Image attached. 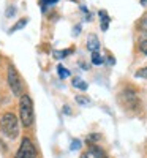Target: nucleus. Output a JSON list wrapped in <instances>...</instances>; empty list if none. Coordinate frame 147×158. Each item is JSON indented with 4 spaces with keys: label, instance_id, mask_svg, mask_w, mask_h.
<instances>
[{
    "label": "nucleus",
    "instance_id": "f257e3e1",
    "mask_svg": "<svg viewBox=\"0 0 147 158\" xmlns=\"http://www.w3.org/2000/svg\"><path fill=\"white\" fill-rule=\"evenodd\" d=\"M0 130L2 133L11 139H15L19 133V122L18 117L13 112H5L2 117H0Z\"/></svg>",
    "mask_w": 147,
    "mask_h": 158
},
{
    "label": "nucleus",
    "instance_id": "f03ea898",
    "mask_svg": "<svg viewBox=\"0 0 147 158\" xmlns=\"http://www.w3.org/2000/svg\"><path fill=\"white\" fill-rule=\"evenodd\" d=\"M19 115H21V122L24 127H32L35 115H33V103L29 95H22L19 101Z\"/></svg>",
    "mask_w": 147,
    "mask_h": 158
},
{
    "label": "nucleus",
    "instance_id": "7ed1b4c3",
    "mask_svg": "<svg viewBox=\"0 0 147 158\" xmlns=\"http://www.w3.org/2000/svg\"><path fill=\"white\" fill-rule=\"evenodd\" d=\"M8 84H10V89L13 92V95L16 97H22V92H24V85H22V81L16 71V68L10 65L8 67Z\"/></svg>",
    "mask_w": 147,
    "mask_h": 158
},
{
    "label": "nucleus",
    "instance_id": "20e7f679",
    "mask_svg": "<svg viewBox=\"0 0 147 158\" xmlns=\"http://www.w3.org/2000/svg\"><path fill=\"white\" fill-rule=\"evenodd\" d=\"M15 158H36V150L29 138H24L21 141V146H19Z\"/></svg>",
    "mask_w": 147,
    "mask_h": 158
},
{
    "label": "nucleus",
    "instance_id": "39448f33",
    "mask_svg": "<svg viewBox=\"0 0 147 158\" xmlns=\"http://www.w3.org/2000/svg\"><path fill=\"white\" fill-rule=\"evenodd\" d=\"M120 103L128 109H136L139 106V98L136 95V92L133 90H124L120 94Z\"/></svg>",
    "mask_w": 147,
    "mask_h": 158
},
{
    "label": "nucleus",
    "instance_id": "423d86ee",
    "mask_svg": "<svg viewBox=\"0 0 147 158\" xmlns=\"http://www.w3.org/2000/svg\"><path fill=\"white\" fill-rule=\"evenodd\" d=\"M81 158H108V156L104 155V152H103L98 146H95V144H93V146L89 147V150H86V152L81 155Z\"/></svg>",
    "mask_w": 147,
    "mask_h": 158
},
{
    "label": "nucleus",
    "instance_id": "0eeeda50",
    "mask_svg": "<svg viewBox=\"0 0 147 158\" xmlns=\"http://www.w3.org/2000/svg\"><path fill=\"white\" fill-rule=\"evenodd\" d=\"M98 48H100L98 36H97L95 33H90L89 38H87V49L92 51V52H95V51H98Z\"/></svg>",
    "mask_w": 147,
    "mask_h": 158
},
{
    "label": "nucleus",
    "instance_id": "6e6552de",
    "mask_svg": "<svg viewBox=\"0 0 147 158\" xmlns=\"http://www.w3.org/2000/svg\"><path fill=\"white\" fill-rule=\"evenodd\" d=\"M98 15H100V21H101V30H108V25H109V21H111L109 16H108V13L101 10Z\"/></svg>",
    "mask_w": 147,
    "mask_h": 158
},
{
    "label": "nucleus",
    "instance_id": "1a4fd4ad",
    "mask_svg": "<svg viewBox=\"0 0 147 158\" xmlns=\"http://www.w3.org/2000/svg\"><path fill=\"white\" fill-rule=\"evenodd\" d=\"M139 51L147 56V33L139 38Z\"/></svg>",
    "mask_w": 147,
    "mask_h": 158
},
{
    "label": "nucleus",
    "instance_id": "9d476101",
    "mask_svg": "<svg viewBox=\"0 0 147 158\" xmlns=\"http://www.w3.org/2000/svg\"><path fill=\"white\" fill-rule=\"evenodd\" d=\"M92 63H93V65H101V63H103V57L100 56L98 51L92 52Z\"/></svg>",
    "mask_w": 147,
    "mask_h": 158
},
{
    "label": "nucleus",
    "instance_id": "9b49d317",
    "mask_svg": "<svg viewBox=\"0 0 147 158\" xmlns=\"http://www.w3.org/2000/svg\"><path fill=\"white\" fill-rule=\"evenodd\" d=\"M73 85L78 87V89H81V90H87V84L82 81V79H79V77L73 79Z\"/></svg>",
    "mask_w": 147,
    "mask_h": 158
},
{
    "label": "nucleus",
    "instance_id": "f8f14e48",
    "mask_svg": "<svg viewBox=\"0 0 147 158\" xmlns=\"http://www.w3.org/2000/svg\"><path fill=\"white\" fill-rule=\"evenodd\" d=\"M25 24H27V19H21L18 24H15L11 27V32H16V30H21L22 27H25Z\"/></svg>",
    "mask_w": 147,
    "mask_h": 158
},
{
    "label": "nucleus",
    "instance_id": "ddd939ff",
    "mask_svg": "<svg viewBox=\"0 0 147 158\" xmlns=\"http://www.w3.org/2000/svg\"><path fill=\"white\" fill-rule=\"evenodd\" d=\"M76 103H79V104H81V106H87V104H90V98L78 95V97H76Z\"/></svg>",
    "mask_w": 147,
    "mask_h": 158
},
{
    "label": "nucleus",
    "instance_id": "4468645a",
    "mask_svg": "<svg viewBox=\"0 0 147 158\" xmlns=\"http://www.w3.org/2000/svg\"><path fill=\"white\" fill-rule=\"evenodd\" d=\"M57 71H59V76H60L62 79H65V77H68V76H70V71L66 70V68H63L62 65H59V67H57Z\"/></svg>",
    "mask_w": 147,
    "mask_h": 158
},
{
    "label": "nucleus",
    "instance_id": "2eb2a0df",
    "mask_svg": "<svg viewBox=\"0 0 147 158\" xmlns=\"http://www.w3.org/2000/svg\"><path fill=\"white\" fill-rule=\"evenodd\" d=\"M135 76H136V77H142V79H147V67H142L141 70H138V71L135 73Z\"/></svg>",
    "mask_w": 147,
    "mask_h": 158
},
{
    "label": "nucleus",
    "instance_id": "dca6fc26",
    "mask_svg": "<svg viewBox=\"0 0 147 158\" xmlns=\"http://www.w3.org/2000/svg\"><path fill=\"white\" fill-rule=\"evenodd\" d=\"M71 52V49H66V51H57L56 52V57H59V59H62V57H66Z\"/></svg>",
    "mask_w": 147,
    "mask_h": 158
},
{
    "label": "nucleus",
    "instance_id": "f3484780",
    "mask_svg": "<svg viewBox=\"0 0 147 158\" xmlns=\"http://www.w3.org/2000/svg\"><path fill=\"white\" fill-rule=\"evenodd\" d=\"M57 2V0H40V3H41V6L43 8H46V6H51V5H54Z\"/></svg>",
    "mask_w": 147,
    "mask_h": 158
},
{
    "label": "nucleus",
    "instance_id": "a211bd4d",
    "mask_svg": "<svg viewBox=\"0 0 147 158\" xmlns=\"http://www.w3.org/2000/svg\"><path fill=\"white\" fill-rule=\"evenodd\" d=\"M79 147H81V141L74 139V141H73V144H71V150H76V149H79Z\"/></svg>",
    "mask_w": 147,
    "mask_h": 158
},
{
    "label": "nucleus",
    "instance_id": "6ab92c4d",
    "mask_svg": "<svg viewBox=\"0 0 147 158\" xmlns=\"http://www.w3.org/2000/svg\"><path fill=\"white\" fill-rule=\"evenodd\" d=\"M11 13L15 15V8H8V11H6V16L8 18H11Z\"/></svg>",
    "mask_w": 147,
    "mask_h": 158
},
{
    "label": "nucleus",
    "instance_id": "aec40b11",
    "mask_svg": "<svg viewBox=\"0 0 147 158\" xmlns=\"http://www.w3.org/2000/svg\"><path fill=\"white\" fill-rule=\"evenodd\" d=\"M141 5H147V0H141Z\"/></svg>",
    "mask_w": 147,
    "mask_h": 158
}]
</instances>
